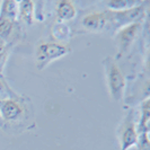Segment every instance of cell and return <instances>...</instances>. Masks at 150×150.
<instances>
[{"mask_svg":"<svg viewBox=\"0 0 150 150\" xmlns=\"http://www.w3.org/2000/svg\"><path fill=\"white\" fill-rule=\"evenodd\" d=\"M19 23L17 21H8L0 18V42L13 45L19 38Z\"/></svg>","mask_w":150,"mask_h":150,"instance_id":"7","label":"cell"},{"mask_svg":"<svg viewBox=\"0 0 150 150\" xmlns=\"http://www.w3.org/2000/svg\"><path fill=\"white\" fill-rule=\"evenodd\" d=\"M137 146H138V150H149V133H139Z\"/></svg>","mask_w":150,"mask_h":150,"instance_id":"16","label":"cell"},{"mask_svg":"<svg viewBox=\"0 0 150 150\" xmlns=\"http://www.w3.org/2000/svg\"><path fill=\"white\" fill-rule=\"evenodd\" d=\"M146 16V5L139 4L134 7H131L124 10H106L107 25L106 30H117L131 24L142 23Z\"/></svg>","mask_w":150,"mask_h":150,"instance_id":"1","label":"cell"},{"mask_svg":"<svg viewBox=\"0 0 150 150\" xmlns=\"http://www.w3.org/2000/svg\"><path fill=\"white\" fill-rule=\"evenodd\" d=\"M149 120H150V107L149 98H146L141 104V117L139 124L137 125V132L139 133H149Z\"/></svg>","mask_w":150,"mask_h":150,"instance_id":"12","label":"cell"},{"mask_svg":"<svg viewBox=\"0 0 150 150\" xmlns=\"http://www.w3.org/2000/svg\"><path fill=\"white\" fill-rule=\"evenodd\" d=\"M141 24L142 23L131 24V25H128L125 27H122L116 32L114 42L117 46L119 57L122 54H125L129 51V49L132 45L134 38H137L139 30H141Z\"/></svg>","mask_w":150,"mask_h":150,"instance_id":"6","label":"cell"},{"mask_svg":"<svg viewBox=\"0 0 150 150\" xmlns=\"http://www.w3.org/2000/svg\"><path fill=\"white\" fill-rule=\"evenodd\" d=\"M83 25L86 30L91 32H102L107 25V17L105 11L90 13L83 18Z\"/></svg>","mask_w":150,"mask_h":150,"instance_id":"8","label":"cell"},{"mask_svg":"<svg viewBox=\"0 0 150 150\" xmlns=\"http://www.w3.org/2000/svg\"><path fill=\"white\" fill-rule=\"evenodd\" d=\"M19 95L9 87L5 77H0V100L8 98H18Z\"/></svg>","mask_w":150,"mask_h":150,"instance_id":"14","label":"cell"},{"mask_svg":"<svg viewBox=\"0 0 150 150\" xmlns=\"http://www.w3.org/2000/svg\"><path fill=\"white\" fill-rule=\"evenodd\" d=\"M10 50H11V45L0 42V77H5L4 76V70L6 67L8 58H9Z\"/></svg>","mask_w":150,"mask_h":150,"instance_id":"15","label":"cell"},{"mask_svg":"<svg viewBox=\"0 0 150 150\" xmlns=\"http://www.w3.org/2000/svg\"><path fill=\"white\" fill-rule=\"evenodd\" d=\"M139 1H130V0H111L106 2V6L110 10H124L139 5Z\"/></svg>","mask_w":150,"mask_h":150,"instance_id":"13","label":"cell"},{"mask_svg":"<svg viewBox=\"0 0 150 150\" xmlns=\"http://www.w3.org/2000/svg\"><path fill=\"white\" fill-rule=\"evenodd\" d=\"M117 134L120 140L121 150H129L132 146L137 144L138 132H137V124L134 122L133 112H129L127 114V116L121 123Z\"/></svg>","mask_w":150,"mask_h":150,"instance_id":"5","label":"cell"},{"mask_svg":"<svg viewBox=\"0 0 150 150\" xmlns=\"http://www.w3.org/2000/svg\"><path fill=\"white\" fill-rule=\"evenodd\" d=\"M57 33L60 34L57 40H66V38L69 36V28H68L64 24L58 23V24L54 26V28H53V35H55Z\"/></svg>","mask_w":150,"mask_h":150,"instance_id":"17","label":"cell"},{"mask_svg":"<svg viewBox=\"0 0 150 150\" xmlns=\"http://www.w3.org/2000/svg\"><path fill=\"white\" fill-rule=\"evenodd\" d=\"M105 77L110 95L114 102H121L124 95L125 78L119 66L112 57H106L103 60Z\"/></svg>","mask_w":150,"mask_h":150,"instance_id":"2","label":"cell"},{"mask_svg":"<svg viewBox=\"0 0 150 150\" xmlns=\"http://www.w3.org/2000/svg\"><path fill=\"white\" fill-rule=\"evenodd\" d=\"M34 18V2L30 0L18 1V16L17 22L30 25Z\"/></svg>","mask_w":150,"mask_h":150,"instance_id":"9","label":"cell"},{"mask_svg":"<svg viewBox=\"0 0 150 150\" xmlns=\"http://www.w3.org/2000/svg\"><path fill=\"white\" fill-rule=\"evenodd\" d=\"M70 52L67 45L58 42H44L38 45L36 49V67L38 70L44 69L51 61L57 60Z\"/></svg>","mask_w":150,"mask_h":150,"instance_id":"3","label":"cell"},{"mask_svg":"<svg viewBox=\"0 0 150 150\" xmlns=\"http://www.w3.org/2000/svg\"><path fill=\"white\" fill-rule=\"evenodd\" d=\"M77 15V10H76L75 5L72 4V1L69 0H61L57 5V16L58 19L61 22L64 21H70L72 18H75Z\"/></svg>","mask_w":150,"mask_h":150,"instance_id":"10","label":"cell"},{"mask_svg":"<svg viewBox=\"0 0 150 150\" xmlns=\"http://www.w3.org/2000/svg\"><path fill=\"white\" fill-rule=\"evenodd\" d=\"M25 112L26 110L22 96L0 100V116L4 123H16L22 121Z\"/></svg>","mask_w":150,"mask_h":150,"instance_id":"4","label":"cell"},{"mask_svg":"<svg viewBox=\"0 0 150 150\" xmlns=\"http://www.w3.org/2000/svg\"><path fill=\"white\" fill-rule=\"evenodd\" d=\"M4 125H5V123H4V121H2L1 116H0V128H4Z\"/></svg>","mask_w":150,"mask_h":150,"instance_id":"18","label":"cell"},{"mask_svg":"<svg viewBox=\"0 0 150 150\" xmlns=\"http://www.w3.org/2000/svg\"><path fill=\"white\" fill-rule=\"evenodd\" d=\"M18 16V1L5 0L0 4V18L8 21H17Z\"/></svg>","mask_w":150,"mask_h":150,"instance_id":"11","label":"cell"}]
</instances>
